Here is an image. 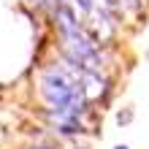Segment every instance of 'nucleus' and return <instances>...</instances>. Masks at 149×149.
<instances>
[{"label":"nucleus","mask_w":149,"mask_h":149,"mask_svg":"<svg viewBox=\"0 0 149 149\" xmlns=\"http://www.w3.org/2000/svg\"><path fill=\"white\" fill-rule=\"evenodd\" d=\"M41 92L46 98L54 122L63 133H76L79 127V114L84 111V84L76 76V68L65 65H49L41 73Z\"/></svg>","instance_id":"obj_1"},{"label":"nucleus","mask_w":149,"mask_h":149,"mask_svg":"<svg viewBox=\"0 0 149 149\" xmlns=\"http://www.w3.org/2000/svg\"><path fill=\"white\" fill-rule=\"evenodd\" d=\"M73 3L81 8V11H92V3H95V0H73Z\"/></svg>","instance_id":"obj_2"},{"label":"nucleus","mask_w":149,"mask_h":149,"mask_svg":"<svg viewBox=\"0 0 149 149\" xmlns=\"http://www.w3.org/2000/svg\"><path fill=\"white\" fill-rule=\"evenodd\" d=\"M117 149H127V146H117Z\"/></svg>","instance_id":"obj_6"},{"label":"nucleus","mask_w":149,"mask_h":149,"mask_svg":"<svg viewBox=\"0 0 149 149\" xmlns=\"http://www.w3.org/2000/svg\"><path fill=\"white\" fill-rule=\"evenodd\" d=\"M36 149H49V146H36Z\"/></svg>","instance_id":"obj_4"},{"label":"nucleus","mask_w":149,"mask_h":149,"mask_svg":"<svg viewBox=\"0 0 149 149\" xmlns=\"http://www.w3.org/2000/svg\"><path fill=\"white\" fill-rule=\"evenodd\" d=\"M36 3H46V0H36Z\"/></svg>","instance_id":"obj_5"},{"label":"nucleus","mask_w":149,"mask_h":149,"mask_svg":"<svg viewBox=\"0 0 149 149\" xmlns=\"http://www.w3.org/2000/svg\"><path fill=\"white\" fill-rule=\"evenodd\" d=\"M119 6H125V8H138V3H141V0H117Z\"/></svg>","instance_id":"obj_3"}]
</instances>
